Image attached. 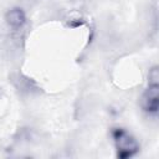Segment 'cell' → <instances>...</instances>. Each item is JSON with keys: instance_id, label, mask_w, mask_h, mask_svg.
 <instances>
[{"instance_id": "3", "label": "cell", "mask_w": 159, "mask_h": 159, "mask_svg": "<svg viewBox=\"0 0 159 159\" xmlns=\"http://www.w3.org/2000/svg\"><path fill=\"white\" fill-rule=\"evenodd\" d=\"M6 21H7V24L11 27L19 29V27H21L25 24L26 16H25V14H24V11L21 9L15 7V9H11L10 11H7V14H6Z\"/></svg>"}, {"instance_id": "4", "label": "cell", "mask_w": 159, "mask_h": 159, "mask_svg": "<svg viewBox=\"0 0 159 159\" xmlns=\"http://www.w3.org/2000/svg\"><path fill=\"white\" fill-rule=\"evenodd\" d=\"M158 80H159L158 67H153L149 72V84H158Z\"/></svg>"}, {"instance_id": "2", "label": "cell", "mask_w": 159, "mask_h": 159, "mask_svg": "<svg viewBox=\"0 0 159 159\" xmlns=\"http://www.w3.org/2000/svg\"><path fill=\"white\" fill-rule=\"evenodd\" d=\"M142 106L144 111L149 113L158 112V107H159V86L158 84H149L148 89L143 94Z\"/></svg>"}, {"instance_id": "1", "label": "cell", "mask_w": 159, "mask_h": 159, "mask_svg": "<svg viewBox=\"0 0 159 159\" xmlns=\"http://www.w3.org/2000/svg\"><path fill=\"white\" fill-rule=\"evenodd\" d=\"M113 137L118 150V155L120 158H128L137 153L139 148L138 143L129 133H127L123 129H116L113 132Z\"/></svg>"}]
</instances>
